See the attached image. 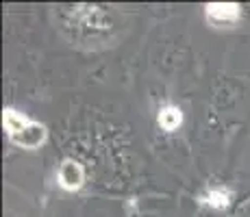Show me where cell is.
Here are the masks:
<instances>
[{
  "mask_svg": "<svg viewBox=\"0 0 250 217\" xmlns=\"http://www.w3.org/2000/svg\"><path fill=\"white\" fill-rule=\"evenodd\" d=\"M2 124L7 130L9 139H11L16 146L26 148V150H35L44 143L46 139V128L42 124L28 119L24 113H18L13 109H4L2 113Z\"/></svg>",
  "mask_w": 250,
  "mask_h": 217,
  "instance_id": "1",
  "label": "cell"
},
{
  "mask_svg": "<svg viewBox=\"0 0 250 217\" xmlns=\"http://www.w3.org/2000/svg\"><path fill=\"white\" fill-rule=\"evenodd\" d=\"M59 185L68 191H74L83 185V167L76 161H65L59 167Z\"/></svg>",
  "mask_w": 250,
  "mask_h": 217,
  "instance_id": "2",
  "label": "cell"
},
{
  "mask_svg": "<svg viewBox=\"0 0 250 217\" xmlns=\"http://www.w3.org/2000/svg\"><path fill=\"white\" fill-rule=\"evenodd\" d=\"M207 16L211 22H230L239 16V7L230 2H215L207 4Z\"/></svg>",
  "mask_w": 250,
  "mask_h": 217,
  "instance_id": "3",
  "label": "cell"
},
{
  "mask_svg": "<svg viewBox=\"0 0 250 217\" xmlns=\"http://www.w3.org/2000/svg\"><path fill=\"white\" fill-rule=\"evenodd\" d=\"M181 122H183V115H181V111L176 109V107H163V109L159 111V126H161L163 130H174V128H179Z\"/></svg>",
  "mask_w": 250,
  "mask_h": 217,
  "instance_id": "4",
  "label": "cell"
},
{
  "mask_svg": "<svg viewBox=\"0 0 250 217\" xmlns=\"http://www.w3.org/2000/svg\"><path fill=\"white\" fill-rule=\"evenodd\" d=\"M205 202H207V204H213V206H227V202H229V191H227V189L209 191V194L205 196Z\"/></svg>",
  "mask_w": 250,
  "mask_h": 217,
  "instance_id": "5",
  "label": "cell"
}]
</instances>
